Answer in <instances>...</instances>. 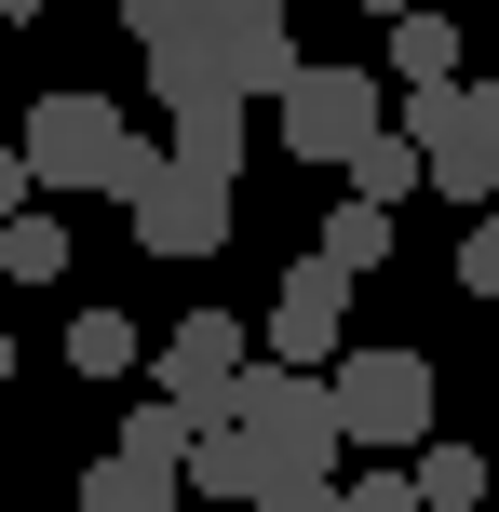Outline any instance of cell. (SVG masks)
I'll return each mask as SVG.
<instances>
[{"instance_id": "6da1fadb", "label": "cell", "mask_w": 499, "mask_h": 512, "mask_svg": "<svg viewBox=\"0 0 499 512\" xmlns=\"http://www.w3.org/2000/svg\"><path fill=\"white\" fill-rule=\"evenodd\" d=\"M324 378H338L351 459H405V445H432V432H446V391H432V364L405 351V337H365V351H338Z\"/></svg>"}, {"instance_id": "7a4b0ae2", "label": "cell", "mask_w": 499, "mask_h": 512, "mask_svg": "<svg viewBox=\"0 0 499 512\" xmlns=\"http://www.w3.org/2000/svg\"><path fill=\"white\" fill-rule=\"evenodd\" d=\"M230 418H243L284 472H338V459H351V418H338V378H324V364L257 351V364H243V391H230Z\"/></svg>"}, {"instance_id": "3957f363", "label": "cell", "mask_w": 499, "mask_h": 512, "mask_svg": "<svg viewBox=\"0 0 499 512\" xmlns=\"http://www.w3.org/2000/svg\"><path fill=\"white\" fill-rule=\"evenodd\" d=\"M108 203L135 216V243H149V256H216V243L243 230V216H230V176H189L176 149H149V135L122 149V176H108Z\"/></svg>"}, {"instance_id": "277c9868", "label": "cell", "mask_w": 499, "mask_h": 512, "mask_svg": "<svg viewBox=\"0 0 499 512\" xmlns=\"http://www.w3.org/2000/svg\"><path fill=\"white\" fill-rule=\"evenodd\" d=\"M405 135H419V162H432V189L446 203H499V68L473 81H419L405 95Z\"/></svg>"}, {"instance_id": "5b68a950", "label": "cell", "mask_w": 499, "mask_h": 512, "mask_svg": "<svg viewBox=\"0 0 499 512\" xmlns=\"http://www.w3.org/2000/svg\"><path fill=\"white\" fill-rule=\"evenodd\" d=\"M270 108H284L270 135H284L297 162H351V149H365L378 122H392V95H378V68H297V81H284Z\"/></svg>"}, {"instance_id": "8992f818", "label": "cell", "mask_w": 499, "mask_h": 512, "mask_svg": "<svg viewBox=\"0 0 499 512\" xmlns=\"http://www.w3.org/2000/svg\"><path fill=\"white\" fill-rule=\"evenodd\" d=\"M14 149L41 162V189H95V203H108V176H122L135 135H122V108H108V95H41Z\"/></svg>"}, {"instance_id": "52a82bcc", "label": "cell", "mask_w": 499, "mask_h": 512, "mask_svg": "<svg viewBox=\"0 0 499 512\" xmlns=\"http://www.w3.org/2000/svg\"><path fill=\"white\" fill-rule=\"evenodd\" d=\"M284 14H297V0H203V41H216V68H230V95H243V108H270L297 68H311Z\"/></svg>"}, {"instance_id": "ba28073f", "label": "cell", "mask_w": 499, "mask_h": 512, "mask_svg": "<svg viewBox=\"0 0 499 512\" xmlns=\"http://www.w3.org/2000/svg\"><path fill=\"white\" fill-rule=\"evenodd\" d=\"M149 364H162V391H176L189 418H230V391H243V364H257V337H243L230 310H176Z\"/></svg>"}, {"instance_id": "9c48e42d", "label": "cell", "mask_w": 499, "mask_h": 512, "mask_svg": "<svg viewBox=\"0 0 499 512\" xmlns=\"http://www.w3.org/2000/svg\"><path fill=\"white\" fill-rule=\"evenodd\" d=\"M338 324H351V270H338V256L311 243V256L284 270V283H270V324H257V337H270L284 364H338V351H351Z\"/></svg>"}, {"instance_id": "30bf717a", "label": "cell", "mask_w": 499, "mask_h": 512, "mask_svg": "<svg viewBox=\"0 0 499 512\" xmlns=\"http://www.w3.org/2000/svg\"><path fill=\"white\" fill-rule=\"evenodd\" d=\"M189 486H203V499H230V512H257L270 486H297V472L270 459V445L243 432V418H203V445H189Z\"/></svg>"}, {"instance_id": "8fae6325", "label": "cell", "mask_w": 499, "mask_h": 512, "mask_svg": "<svg viewBox=\"0 0 499 512\" xmlns=\"http://www.w3.org/2000/svg\"><path fill=\"white\" fill-rule=\"evenodd\" d=\"M243 149H257V135H243V95H189L176 108V162H189V176H230L243 189Z\"/></svg>"}, {"instance_id": "7c38bea8", "label": "cell", "mask_w": 499, "mask_h": 512, "mask_svg": "<svg viewBox=\"0 0 499 512\" xmlns=\"http://www.w3.org/2000/svg\"><path fill=\"white\" fill-rule=\"evenodd\" d=\"M176 486H189V472H162V459H122V445H108V459L81 472V512H189Z\"/></svg>"}, {"instance_id": "4fadbf2b", "label": "cell", "mask_w": 499, "mask_h": 512, "mask_svg": "<svg viewBox=\"0 0 499 512\" xmlns=\"http://www.w3.org/2000/svg\"><path fill=\"white\" fill-rule=\"evenodd\" d=\"M392 81H405V95H419V81H459V14L405 0V14H392Z\"/></svg>"}, {"instance_id": "5bb4252c", "label": "cell", "mask_w": 499, "mask_h": 512, "mask_svg": "<svg viewBox=\"0 0 499 512\" xmlns=\"http://www.w3.org/2000/svg\"><path fill=\"white\" fill-rule=\"evenodd\" d=\"M486 486H499L486 445H459V432H432V445H419V499H432V512H486Z\"/></svg>"}, {"instance_id": "9a60e30c", "label": "cell", "mask_w": 499, "mask_h": 512, "mask_svg": "<svg viewBox=\"0 0 499 512\" xmlns=\"http://www.w3.org/2000/svg\"><path fill=\"white\" fill-rule=\"evenodd\" d=\"M351 189H365V203H405V189H432V162H419V135H405V122H378L365 149H351Z\"/></svg>"}, {"instance_id": "2e32d148", "label": "cell", "mask_w": 499, "mask_h": 512, "mask_svg": "<svg viewBox=\"0 0 499 512\" xmlns=\"http://www.w3.org/2000/svg\"><path fill=\"white\" fill-rule=\"evenodd\" d=\"M0 270L14 283H68V216H41V203L0 216Z\"/></svg>"}, {"instance_id": "e0dca14e", "label": "cell", "mask_w": 499, "mask_h": 512, "mask_svg": "<svg viewBox=\"0 0 499 512\" xmlns=\"http://www.w3.org/2000/svg\"><path fill=\"white\" fill-rule=\"evenodd\" d=\"M189 445H203V418H189L176 391H162V405H135V418H122V459H162V472H189Z\"/></svg>"}, {"instance_id": "ac0fdd59", "label": "cell", "mask_w": 499, "mask_h": 512, "mask_svg": "<svg viewBox=\"0 0 499 512\" xmlns=\"http://www.w3.org/2000/svg\"><path fill=\"white\" fill-rule=\"evenodd\" d=\"M324 256H338V270H351V283H365V270H378V256H392V203H365V189H351V203H338V216H324Z\"/></svg>"}, {"instance_id": "d6986e66", "label": "cell", "mask_w": 499, "mask_h": 512, "mask_svg": "<svg viewBox=\"0 0 499 512\" xmlns=\"http://www.w3.org/2000/svg\"><path fill=\"white\" fill-rule=\"evenodd\" d=\"M135 351H149V337H135L122 310H81V324H68V378H122Z\"/></svg>"}, {"instance_id": "ffe728a7", "label": "cell", "mask_w": 499, "mask_h": 512, "mask_svg": "<svg viewBox=\"0 0 499 512\" xmlns=\"http://www.w3.org/2000/svg\"><path fill=\"white\" fill-rule=\"evenodd\" d=\"M459 283L499 297V203H473V230H459Z\"/></svg>"}, {"instance_id": "44dd1931", "label": "cell", "mask_w": 499, "mask_h": 512, "mask_svg": "<svg viewBox=\"0 0 499 512\" xmlns=\"http://www.w3.org/2000/svg\"><path fill=\"white\" fill-rule=\"evenodd\" d=\"M338 499H351V512H432L419 472H365V486H338Z\"/></svg>"}, {"instance_id": "7402d4cb", "label": "cell", "mask_w": 499, "mask_h": 512, "mask_svg": "<svg viewBox=\"0 0 499 512\" xmlns=\"http://www.w3.org/2000/svg\"><path fill=\"white\" fill-rule=\"evenodd\" d=\"M257 512H351V499H338V472H297V486H270Z\"/></svg>"}, {"instance_id": "603a6c76", "label": "cell", "mask_w": 499, "mask_h": 512, "mask_svg": "<svg viewBox=\"0 0 499 512\" xmlns=\"http://www.w3.org/2000/svg\"><path fill=\"white\" fill-rule=\"evenodd\" d=\"M27 203H41V162H27V149H0V216H27Z\"/></svg>"}, {"instance_id": "cb8c5ba5", "label": "cell", "mask_w": 499, "mask_h": 512, "mask_svg": "<svg viewBox=\"0 0 499 512\" xmlns=\"http://www.w3.org/2000/svg\"><path fill=\"white\" fill-rule=\"evenodd\" d=\"M0 391H14V324H0Z\"/></svg>"}, {"instance_id": "d4e9b609", "label": "cell", "mask_w": 499, "mask_h": 512, "mask_svg": "<svg viewBox=\"0 0 499 512\" xmlns=\"http://www.w3.org/2000/svg\"><path fill=\"white\" fill-rule=\"evenodd\" d=\"M0 14H14V27H27V14H41V0H0Z\"/></svg>"}, {"instance_id": "484cf974", "label": "cell", "mask_w": 499, "mask_h": 512, "mask_svg": "<svg viewBox=\"0 0 499 512\" xmlns=\"http://www.w3.org/2000/svg\"><path fill=\"white\" fill-rule=\"evenodd\" d=\"M365 14H378V27H392V14H405V0H365Z\"/></svg>"}, {"instance_id": "4316f807", "label": "cell", "mask_w": 499, "mask_h": 512, "mask_svg": "<svg viewBox=\"0 0 499 512\" xmlns=\"http://www.w3.org/2000/svg\"><path fill=\"white\" fill-rule=\"evenodd\" d=\"M0 445H14V405H0Z\"/></svg>"}]
</instances>
